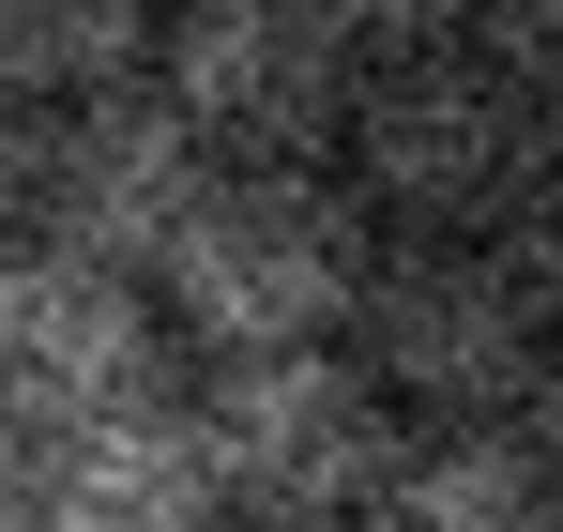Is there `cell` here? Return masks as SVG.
Segmentation results:
<instances>
[{
	"instance_id": "8",
	"label": "cell",
	"mask_w": 563,
	"mask_h": 532,
	"mask_svg": "<svg viewBox=\"0 0 563 532\" xmlns=\"http://www.w3.org/2000/svg\"><path fill=\"white\" fill-rule=\"evenodd\" d=\"M31 532H229L198 411L184 396H122L92 426H46L31 442Z\"/></svg>"
},
{
	"instance_id": "4",
	"label": "cell",
	"mask_w": 563,
	"mask_h": 532,
	"mask_svg": "<svg viewBox=\"0 0 563 532\" xmlns=\"http://www.w3.org/2000/svg\"><path fill=\"white\" fill-rule=\"evenodd\" d=\"M351 15L335 0H168L153 91L213 168H320V137L351 122Z\"/></svg>"
},
{
	"instance_id": "5",
	"label": "cell",
	"mask_w": 563,
	"mask_h": 532,
	"mask_svg": "<svg viewBox=\"0 0 563 532\" xmlns=\"http://www.w3.org/2000/svg\"><path fill=\"white\" fill-rule=\"evenodd\" d=\"M335 351L396 396V426H503L533 351H549V320L503 274V244H396V259H366Z\"/></svg>"
},
{
	"instance_id": "11",
	"label": "cell",
	"mask_w": 563,
	"mask_h": 532,
	"mask_svg": "<svg viewBox=\"0 0 563 532\" xmlns=\"http://www.w3.org/2000/svg\"><path fill=\"white\" fill-rule=\"evenodd\" d=\"M335 15H351V46H457L487 0H335Z\"/></svg>"
},
{
	"instance_id": "7",
	"label": "cell",
	"mask_w": 563,
	"mask_h": 532,
	"mask_svg": "<svg viewBox=\"0 0 563 532\" xmlns=\"http://www.w3.org/2000/svg\"><path fill=\"white\" fill-rule=\"evenodd\" d=\"M198 182H213V153L168 122L153 77L137 91H77V107H46V137H31V229L77 244V259H107V274H153Z\"/></svg>"
},
{
	"instance_id": "6",
	"label": "cell",
	"mask_w": 563,
	"mask_h": 532,
	"mask_svg": "<svg viewBox=\"0 0 563 532\" xmlns=\"http://www.w3.org/2000/svg\"><path fill=\"white\" fill-rule=\"evenodd\" d=\"M122 396H168V320H153V274H107L46 229L0 244V426L46 442V426H92Z\"/></svg>"
},
{
	"instance_id": "14",
	"label": "cell",
	"mask_w": 563,
	"mask_h": 532,
	"mask_svg": "<svg viewBox=\"0 0 563 532\" xmlns=\"http://www.w3.org/2000/svg\"><path fill=\"white\" fill-rule=\"evenodd\" d=\"M0 532H31V442L0 426Z\"/></svg>"
},
{
	"instance_id": "10",
	"label": "cell",
	"mask_w": 563,
	"mask_h": 532,
	"mask_svg": "<svg viewBox=\"0 0 563 532\" xmlns=\"http://www.w3.org/2000/svg\"><path fill=\"white\" fill-rule=\"evenodd\" d=\"M153 31H168V0H0V77L31 91V107L137 91L153 77Z\"/></svg>"
},
{
	"instance_id": "9",
	"label": "cell",
	"mask_w": 563,
	"mask_h": 532,
	"mask_svg": "<svg viewBox=\"0 0 563 532\" xmlns=\"http://www.w3.org/2000/svg\"><path fill=\"white\" fill-rule=\"evenodd\" d=\"M351 532H563V502L518 456V426H411Z\"/></svg>"
},
{
	"instance_id": "3",
	"label": "cell",
	"mask_w": 563,
	"mask_h": 532,
	"mask_svg": "<svg viewBox=\"0 0 563 532\" xmlns=\"http://www.w3.org/2000/svg\"><path fill=\"white\" fill-rule=\"evenodd\" d=\"M533 153H549V122L472 62V31L457 46H366L351 122H335V182L366 213H411L427 244H487V213L533 182Z\"/></svg>"
},
{
	"instance_id": "13",
	"label": "cell",
	"mask_w": 563,
	"mask_h": 532,
	"mask_svg": "<svg viewBox=\"0 0 563 532\" xmlns=\"http://www.w3.org/2000/svg\"><path fill=\"white\" fill-rule=\"evenodd\" d=\"M31 137H46V107H31V91L0 77V244L31 229Z\"/></svg>"
},
{
	"instance_id": "12",
	"label": "cell",
	"mask_w": 563,
	"mask_h": 532,
	"mask_svg": "<svg viewBox=\"0 0 563 532\" xmlns=\"http://www.w3.org/2000/svg\"><path fill=\"white\" fill-rule=\"evenodd\" d=\"M503 426H518V456L549 472V502H563V335L533 351V380H518V411H503Z\"/></svg>"
},
{
	"instance_id": "1",
	"label": "cell",
	"mask_w": 563,
	"mask_h": 532,
	"mask_svg": "<svg viewBox=\"0 0 563 532\" xmlns=\"http://www.w3.org/2000/svg\"><path fill=\"white\" fill-rule=\"evenodd\" d=\"M366 198L335 168H213L153 259V320L198 365H260V351H320L351 335V289H366Z\"/></svg>"
},
{
	"instance_id": "2",
	"label": "cell",
	"mask_w": 563,
	"mask_h": 532,
	"mask_svg": "<svg viewBox=\"0 0 563 532\" xmlns=\"http://www.w3.org/2000/svg\"><path fill=\"white\" fill-rule=\"evenodd\" d=\"M198 411V456H213V502L244 532H351L380 502V472H396V396H380L366 365L335 351H260V365H213L184 396Z\"/></svg>"
}]
</instances>
